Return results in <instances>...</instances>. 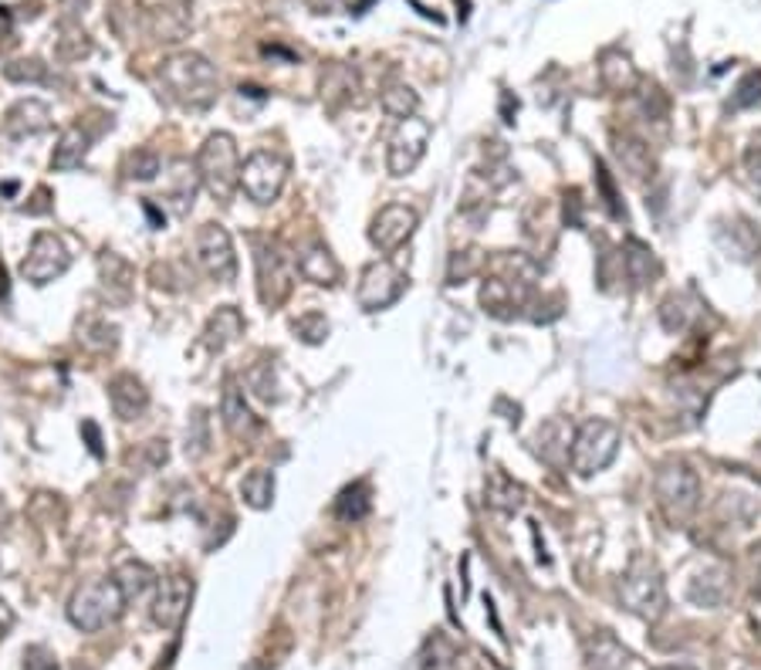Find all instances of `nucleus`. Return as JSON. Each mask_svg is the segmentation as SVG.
Listing matches in <instances>:
<instances>
[{"instance_id":"1","label":"nucleus","mask_w":761,"mask_h":670,"mask_svg":"<svg viewBox=\"0 0 761 670\" xmlns=\"http://www.w3.org/2000/svg\"><path fill=\"white\" fill-rule=\"evenodd\" d=\"M159 78L170 89V95L193 112H204L217 102V71L204 55L180 52L159 65Z\"/></svg>"},{"instance_id":"2","label":"nucleus","mask_w":761,"mask_h":670,"mask_svg":"<svg viewBox=\"0 0 761 670\" xmlns=\"http://www.w3.org/2000/svg\"><path fill=\"white\" fill-rule=\"evenodd\" d=\"M196 173L200 186H207L214 201L227 204L240 186V152L230 133H214L196 152Z\"/></svg>"},{"instance_id":"3","label":"nucleus","mask_w":761,"mask_h":670,"mask_svg":"<svg viewBox=\"0 0 761 670\" xmlns=\"http://www.w3.org/2000/svg\"><path fill=\"white\" fill-rule=\"evenodd\" d=\"M126 613V597L115 586V579H95L86 582L78 593L68 600V620L82 634H99L109 623H115Z\"/></svg>"},{"instance_id":"4","label":"nucleus","mask_w":761,"mask_h":670,"mask_svg":"<svg viewBox=\"0 0 761 670\" xmlns=\"http://www.w3.org/2000/svg\"><path fill=\"white\" fill-rule=\"evenodd\" d=\"M654 495L663 511V519L673 525H684L697 504H701V478L697 470L684 461H667L660 464L657 478H654Z\"/></svg>"},{"instance_id":"5","label":"nucleus","mask_w":761,"mask_h":670,"mask_svg":"<svg viewBox=\"0 0 761 670\" xmlns=\"http://www.w3.org/2000/svg\"><path fill=\"white\" fill-rule=\"evenodd\" d=\"M620 603L639 620H660L667 613V586L654 559L636 556L620 576Z\"/></svg>"},{"instance_id":"6","label":"nucleus","mask_w":761,"mask_h":670,"mask_svg":"<svg viewBox=\"0 0 761 670\" xmlns=\"http://www.w3.org/2000/svg\"><path fill=\"white\" fill-rule=\"evenodd\" d=\"M620 444H623V433H620L616 423H610V420H586L576 430L572 447H569L572 470H576L579 478L599 475V470H606L616 461Z\"/></svg>"},{"instance_id":"7","label":"nucleus","mask_w":761,"mask_h":670,"mask_svg":"<svg viewBox=\"0 0 761 670\" xmlns=\"http://www.w3.org/2000/svg\"><path fill=\"white\" fill-rule=\"evenodd\" d=\"M288 160L282 152H274V149H258L251 152L245 167H240V190H245L251 201L258 207H268L274 204L277 196H282L285 183H288Z\"/></svg>"},{"instance_id":"8","label":"nucleus","mask_w":761,"mask_h":670,"mask_svg":"<svg viewBox=\"0 0 761 670\" xmlns=\"http://www.w3.org/2000/svg\"><path fill=\"white\" fill-rule=\"evenodd\" d=\"M254 268H258V295L268 308H277L292 295L295 261L282 241H254Z\"/></svg>"},{"instance_id":"9","label":"nucleus","mask_w":761,"mask_h":670,"mask_svg":"<svg viewBox=\"0 0 761 670\" xmlns=\"http://www.w3.org/2000/svg\"><path fill=\"white\" fill-rule=\"evenodd\" d=\"M193 254H196V264L207 271V279H214L217 285H234L237 254H234V241H230L227 227H220V224L200 227L196 241H193Z\"/></svg>"},{"instance_id":"10","label":"nucleus","mask_w":761,"mask_h":670,"mask_svg":"<svg viewBox=\"0 0 761 670\" xmlns=\"http://www.w3.org/2000/svg\"><path fill=\"white\" fill-rule=\"evenodd\" d=\"M433 136V126L420 115H410V120H399L389 149H386V170L393 177H407L420 167V160L427 156V143Z\"/></svg>"},{"instance_id":"11","label":"nucleus","mask_w":761,"mask_h":670,"mask_svg":"<svg viewBox=\"0 0 761 670\" xmlns=\"http://www.w3.org/2000/svg\"><path fill=\"white\" fill-rule=\"evenodd\" d=\"M404 292H407V274L389 261H373L366 264L363 279H359L355 298L363 311H383L404 298Z\"/></svg>"},{"instance_id":"12","label":"nucleus","mask_w":761,"mask_h":670,"mask_svg":"<svg viewBox=\"0 0 761 670\" xmlns=\"http://www.w3.org/2000/svg\"><path fill=\"white\" fill-rule=\"evenodd\" d=\"M68 268H71V254H68L65 241L58 238V234L45 230L31 241V251L21 261V279L42 288V285H52L55 279H61Z\"/></svg>"},{"instance_id":"13","label":"nucleus","mask_w":761,"mask_h":670,"mask_svg":"<svg viewBox=\"0 0 761 670\" xmlns=\"http://www.w3.org/2000/svg\"><path fill=\"white\" fill-rule=\"evenodd\" d=\"M417 224H420V214H417L413 207H407V204H389V207H383V211L373 217V224H370V241H373L376 251L393 254V251H399V248H404V245L413 238Z\"/></svg>"},{"instance_id":"14","label":"nucleus","mask_w":761,"mask_h":670,"mask_svg":"<svg viewBox=\"0 0 761 670\" xmlns=\"http://www.w3.org/2000/svg\"><path fill=\"white\" fill-rule=\"evenodd\" d=\"M193 603V579L173 572L159 582V593L152 600V623L159 629H180Z\"/></svg>"},{"instance_id":"15","label":"nucleus","mask_w":761,"mask_h":670,"mask_svg":"<svg viewBox=\"0 0 761 670\" xmlns=\"http://www.w3.org/2000/svg\"><path fill=\"white\" fill-rule=\"evenodd\" d=\"M529 279H488L480 288V305L485 311L498 315V319H514L518 308L529 305Z\"/></svg>"},{"instance_id":"16","label":"nucleus","mask_w":761,"mask_h":670,"mask_svg":"<svg viewBox=\"0 0 761 670\" xmlns=\"http://www.w3.org/2000/svg\"><path fill=\"white\" fill-rule=\"evenodd\" d=\"M295 268L302 271V279L318 285V288H336L339 279H342V268L339 261L332 258V251L326 245H305L298 254H295Z\"/></svg>"},{"instance_id":"17","label":"nucleus","mask_w":761,"mask_h":670,"mask_svg":"<svg viewBox=\"0 0 761 670\" xmlns=\"http://www.w3.org/2000/svg\"><path fill=\"white\" fill-rule=\"evenodd\" d=\"M731 597V576L725 566H707L701 569L691 586H688V600L701 610H717V606H725Z\"/></svg>"},{"instance_id":"18","label":"nucleus","mask_w":761,"mask_h":670,"mask_svg":"<svg viewBox=\"0 0 761 670\" xmlns=\"http://www.w3.org/2000/svg\"><path fill=\"white\" fill-rule=\"evenodd\" d=\"M48 126H52V109L42 99H24L4 115V133L11 139L42 136V133H48Z\"/></svg>"},{"instance_id":"19","label":"nucleus","mask_w":761,"mask_h":670,"mask_svg":"<svg viewBox=\"0 0 761 670\" xmlns=\"http://www.w3.org/2000/svg\"><path fill=\"white\" fill-rule=\"evenodd\" d=\"M109 404L118 420H139L149 407V393L133 373H118L109 383Z\"/></svg>"},{"instance_id":"20","label":"nucleus","mask_w":761,"mask_h":670,"mask_svg":"<svg viewBox=\"0 0 761 670\" xmlns=\"http://www.w3.org/2000/svg\"><path fill=\"white\" fill-rule=\"evenodd\" d=\"M167 170H170V173H163L167 177V204L177 217H186L193 211V196L200 190V173L190 160H173Z\"/></svg>"},{"instance_id":"21","label":"nucleus","mask_w":761,"mask_h":670,"mask_svg":"<svg viewBox=\"0 0 761 670\" xmlns=\"http://www.w3.org/2000/svg\"><path fill=\"white\" fill-rule=\"evenodd\" d=\"M220 420H224V427L234 433V438H251V433L258 430V417H254V410L248 407V397H245V389L237 386V379H227V383H224Z\"/></svg>"},{"instance_id":"22","label":"nucleus","mask_w":761,"mask_h":670,"mask_svg":"<svg viewBox=\"0 0 761 670\" xmlns=\"http://www.w3.org/2000/svg\"><path fill=\"white\" fill-rule=\"evenodd\" d=\"M599 78H603L606 92H613V95H629L639 89V71H636L633 58L620 48L603 52V58H599Z\"/></svg>"},{"instance_id":"23","label":"nucleus","mask_w":761,"mask_h":670,"mask_svg":"<svg viewBox=\"0 0 761 670\" xmlns=\"http://www.w3.org/2000/svg\"><path fill=\"white\" fill-rule=\"evenodd\" d=\"M623 271H626V282L633 288H647L657 279V274H660V261H657V254H654L650 245L629 238L623 245Z\"/></svg>"},{"instance_id":"24","label":"nucleus","mask_w":761,"mask_h":670,"mask_svg":"<svg viewBox=\"0 0 761 670\" xmlns=\"http://www.w3.org/2000/svg\"><path fill=\"white\" fill-rule=\"evenodd\" d=\"M586 654H589L592 670H629L633 667V654L610 634V629H595V637H589L586 644Z\"/></svg>"},{"instance_id":"25","label":"nucleus","mask_w":761,"mask_h":670,"mask_svg":"<svg viewBox=\"0 0 761 670\" xmlns=\"http://www.w3.org/2000/svg\"><path fill=\"white\" fill-rule=\"evenodd\" d=\"M613 149H616V160H620V167L626 170L629 180L654 177V156H650V146L644 139H636L633 133H623V136L616 133Z\"/></svg>"},{"instance_id":"26","label":"nucleus","mask_w":761,"mask_h":670,"mask_svg":"<svg viewBox=\"0 0 761 670\" xmlns=\"http://www.w3.org/2000/svg\"><path fill=\"white\" fill-rule=\"evenodd\" d=\"M240 336H245V319H240V311L234 305H224L211 315V322L204 329V345L211 352H220L230 342H237Z\"/></svg>"},{"instance_id":"27","label":"nucleus","mask_w":761,"mask_h":670,"mask_svg":"<svg viewBox=\"0 0 761 670\" xmlns=\"http://www.w3.org/2000/svg\"><path fill=\"white\" fill-rule=\"evenodd\" d=\"M86 156H89V133L82 126H68L52 152V170L58 173H71L86 163Z\"/></svg>"},{"instance_id":"28","label":"nucleus","mask_w":761,"mask_h":670,"mask_svg":"<svg viewBox=\"0 0 761 670\" xmlns=\"http://www.w3.org/2000/svg\"><path fill=\"white\" fill-rule=\"evenodd\" d=\"M485 495H488V504L495 511H504V515H514V511L525 504V488L518 485L514 478H508L504 470H491Z\"/></svg>"},{"instance_id":"29","label":"nucleus","mask_w":761,"mask_h":670,"mask_svg":"<svg viewBox=\"0 0 761 670\" xmlns=\"http://www.w3.org/2000/svg\"><path fill=\"white\" fill-rule=\"evenodd\" d=\"M115 586L123 589V597H126V603H133V600H139L146 589L156 582V576H152V569L146 566V563H139V559H126L123 566L115 569Z\"/></svg>"},{"instance_id":"30","label":"nucleus","mask_w":761,"mask_h":670,"mask_svg":"<svg viewBox=\"0 0 761 670\" xmlns=\"http://www.w3.org/2000/svg\"><path fill=\"white\" fill-rule=\"evenodd\" d=\"M370 508H373L370 485L366 481H355V485L342 488V495L336 498V519L339 522H363L370 515Z\"/></svg>"},{"instance_id":"31","label":"nucleus","mask_w":761,"mask_h":670,"mask_svg":"<svg viewBox=\"0 0 761 670\" xmlns=\"http://www.w3.org/2000/svg\"><path fill=\"white\" fill-rule=\"evenodd\" d=\"M379 102H383V112L393 115V120H410V115H417V109H420V99L407 82H389L379 92Z\"/></svg>"},{"instance_id":"32","label":"nucleus","mask_w":761,"mask_h":670,"mask_svg":"<svg viewBox=\"0 0 761 670\" xmlns=\"http://www.w3.org/2000/svg\"><path fill=\"white\" fill-rule=\"evenodd\" d=\"M240 495H245V501L258 511L271 508L274 501V475L264 467H254L251 475H245V481H240Z\"/></svg>"},{"instance_id":"33","label":"nucleus","mask_w":761,"mask_h":670,"mask_svg":"<svg viewBox=\"0 0 761 670\" xmlns=\"http://www.w3.org/2000/svg\"><path fill=\"white\" fill-rule=\"evenodd\" d=\"M720 241H728V248H731V254H735L738 261H754V258H761V248H758L761 238L751 230V224H745V220L731 224V230H720Z\"/></svg>"},{"instance_id":"34","label":"nucleus","mask_w":761,"mask_h":670,"mask_svg":"<svg viewBox=\"0 0 761 670\" xmlns=\"http://www.w3.org/2000/svg\"><path fill=\"white\" fill-rule=\"evenodd\" d=\"M480 264H485V254H480L477 248L454 251V254H451V268H447V282H451V285L467 282L470 274H477V271H480Z\"/></svg>"},{"instance_id":"35","label":"nucleus","mask_w":761,"mask_h":670,"mask_svg":"<svg viewBox=\"0 0 761 670\" xmlns=\"http://www.w3.org/2000/svg\"><path fill=\"white\" fill-rule=\"evenodd\" d=\"M126 173L133 180H156V173H163V160L152 149H136L126 160Z\"/></svg>"},{"instance_id":"36","label":"nucleus","mask_w":761,"mask_h":670,"mask_svg":"<svg viewBox=\"0 0 761 670\" xmlns=\"http://www.w3.org/2000/svg\"><path fill=\"white\" fill-rule=\"evenodd\" d=\"M758 102H761V68H751L735 86L731 109H748V105H758Z\"/></svg>"},{"instance_id":"37","label":"nucleus","mask_w":761,"mask_h":670,"mask_svg":"<svg viewBox=\"0 0 761 670\" xmlns=\"http://www.w3.org/2000/svg\"><path fill=\"white\" fill-rule=\"evenodd\" d=\"M295 332L302 336V342L318 345V342H326V336H329V322H326L322 311H308V315H302V319L295 322Z\"/></svg>"},{"instance_id":"38","label":"nucleus","mask_w":761,"mask_h":670,"mask_svg":"<svg viewBox=\"0 0 761 670\" xmlns=\"http://www.w3.org/2000/svg\"><path fill=\"white\" fill-rule=\"evenodd\" d=\"M660 322H663L667 332H684V329H688V305H684V298L670 295V298L660 305Z\"/></svg>"},{"instance_id":"39","label":"nucleus","mask_w":761,"mask_h":670,"mask_svg":"<svg viewBox=\"0 0 761 670\" xmlns=\"http://www.w3.org/2000/svg\"><path fill=\"white\" fill-rule=\"evenodd\" d=\"M639 105H644V115H650V120H657V123L667 120L670 102H667L660 86H644V92H639Z\"/></svg>"},{"instance_id":"40","label":"nucleus","mask_w":761,"mask_h":670,"mask_svg":"<svg viewBox=\"0 0 761 670\" xmlns=\"http://www.w3.org/2000/svg\"><path fill=\"white\" fill-rule=\"evenodd\" d=\"M4 75L11 78V82H45V65L42 61H18V65H8Z\"/></svg>"},{"instance_id":"41","label":"nucleus","mask_w":761,"mask_h":670,"mask_svg":"<svg viewBox=\"0 0 761 670\" xmlns=\"http://www.w3.org/2000/svg\"><path fill=\"white\" fill-rule=\"evenodd\" d=\"M24 670H61V667H58V657L48 647L34 644V647L24 650Z\"/></svg>"},{"instance_id":"42","label":"nucleus","mask_w":761,"mask_h":670,"mask_svg":"<svg viewBox=\"0 0 761 670\" xmlns=\"http://www.w3.org/2000/svg\"><path fill=\"white\" fill-rule=\"evenodd\" d=\"M595 177H599V186H603L606 207L613 211V217H626V211H623V207H620V201H616V186H613V180H610V173H606V167H603V163H595Z\"/></svg>"},{"instance_id":"43","label":"nucleus","mask_w":761,"mask_h":670,"mask_svg":"<svg viewBox=\"0 0 761 670\" xmlns=\"http://www.w3.org/2000/svg\"><path fill=\"white\" fill-rule=\"evenodd\" d=\"M745 173H748L751 186L761 193V146H751V149L745 152Z\"/></svg>"},{"instance_id":"44","label":"nucleus","mask_w":761,"mask_h":670,"mask_svg":"<svg viewBox=\"0 0 761 670\" xmlns=\"http://www.w3.org/2000/svg\"><path fill=\"white\" fill-rule=\"evenodd\" d=\"M11 629H14V610L4 600H0V640H4Z\"/></svg>"},{"instance_id":"45","label":"nucleus","mask_w":761,"mask_h":670,"mask_svg":"<svg viewBox=\"0 0 761 670\" xmlns=\"http://www.w3.org/2000/svg\"><path fill=\"white\" fill-rule=\"evenodd\" d=\"M82 430H86V438H89V451H92L95 457H102V438H99V427H95V423H82Z\"/></svg>"},{"instance_id":"46","label":"nucleus","mask_w":761,"mask_h":670,"mask_svg":"<svg viewBox=\"0 0 761 670\" xmlns=\"http://www.w3.org/2000/svg\"><path fill=\"white\" fill-rule=\"evenodd\" d=\"M308 4H311V8H315L318 14H329V11H332L336 4H342V0H308Z\"/></svg>"},{"instance_id":"47","label":"nucleus","mask_w":761,"mask_h":670,"mask_svg":"<svg viewBox=\"0 0 761 670\" xmlns=\"http://www.w3.org/2000/svg\"><path fill=\"white\" fill-rule=\"evenodd\" d=\"M654 670H691V667H654Z\"/></svg>"},{"instance_id":"48","label":"nucleus","mask_w":761,"mask_h":670,"mask_svg":"<svg viewBox=\"0 0 761 670\" xmlns=\"http://www.w3.org/2000/svg\"><path fill=\"white\" fill-rule=\"evenodd\" d=\"M754 589H761V569H758V582H754Z\"/></svg>"},{"instance_id":"49","label":"nucleus","mask_w":761,"mask_h":670,"mask_svg":"<svg viewBox=\"0 0 761 670\" xmlns=\"http://www.w3.org/2000/svg\"><path fill=\"white\" fill-rule=\"evenodd\" d=\"M71 670H89V667H82V663H75V667H71Z\"/></svg>"}]
</instances>
